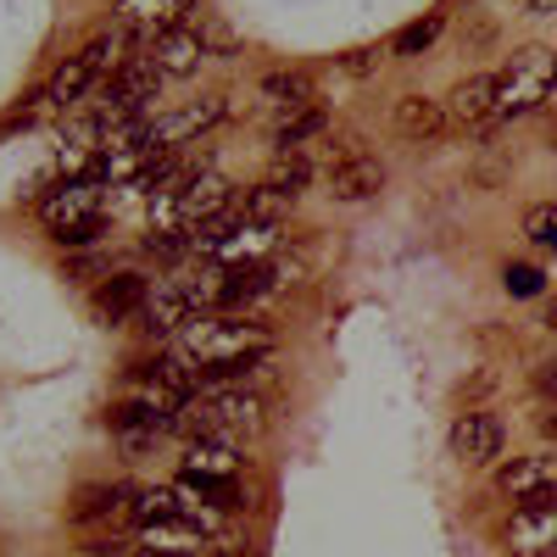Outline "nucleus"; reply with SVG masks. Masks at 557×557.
<instances>
[{
	"label": "nucleus",
	"mask_w": 557,
	"mask_h": 557,
	"mask_svg": "<svg viewBox=\"0 0 557 557\" xmlns=\"http://www.w3.org/2000/svg\"><path fill=\"white\" fill-rule=\"evenodd\" d=\"M524 235H530L535 246L557 251V207H552V201H541V207H530V212H524Z\"/></svg>",
	"instance_id": "cd10ccee"
},
{
	"label": "nucleus",
	"mask_w": 557,
	"mask_h": 557,
	"mask_svg": "<svg viewBox=\"0 0 557 557\" xmlns=\"http://www.w3.org/2000/svg\"><path fill=\"white\" fill-rule=\"evenodd\" d=\"M223 117H228V96H201L190 107L157 112L151 117V146L157 151H178V146H190V139H201L207 128H218Z\"/></svg>",
	"instance_id": "423d86ee"
},
{
	"label": "nucleus",
	"mask_w": 557,
	"mask_h": 557,
	"mask_svg": "<svg viewBox=\"0 0 557 557\" xmlns=\"http://www.w3.org/2000/svg\"><path fill=\"white\" fill-rule=\"evenodd\" d=\"M246 462L228 441H190V451L178 457V480H240Z\"/></svg>",
	"instance_id": "6ab92c4d"
},
{
	"label": "nucleus",
	"mask_w": 557,
	"mask_h": 557,
	"mask_svg": "<svg viewBox=\"0 0 557 557\" xmlns=\"http://www.w3.org/2000/svg\"><path fill=\"white\" fill-rule=\"evenodd\" d=\"M128 45H134V39H128L123 28H117V34H101V39H89L84 51L67 57V62L57 67V78L45 84V101L67 112V107H84L89 96H101V84L128 62Z\"/></svg>",
	"instance_id": "20e7f679"
},
{
	"label": "nucleus",
	"mask_w": 557,
	"mask_h": 557,
	"mask_svg": "<svg viewBox=\"0 0 557 557\" xmlns=\"http://www.w3.org/2000/svg\"><path fill=\"white\" fill-rule=\"evenodd\" d=\"M323 128H330V112H323L318 101H307V107H296V112H278L273 146H278V151H307Z\"/></svg>",
	"instance_id": "4be33fe9"
},
{
	"label": "nucleus",
	"mask_w": 557,
	"mask_h": 557,
	"mask_svg": "<svg viewBox=\"0 0 557 557\" xmlns=\"http://www.w3.org/2000/svg\"><path fill=\"white\" fill-rule=\"evenodd\" d=\"M502 446H507V424H502L496 412H485V407H469V412L451 424V457L469 462V469H485V462H496Z\"/></svg>",
	"instance_id": "9b49d317"
},
{
	"label": "nucleus",
	"mask_w": 557,
	"mask_h": 557,
	"mask_svg": "<svg viewBox=\"0 0 557 557\" xmlns=\"http://www.w3.org/2000/svg\"><path fill=\"white\" fill-rule=\"evenodd\" d=\"M146 251H151V257H162V262H178V257H190L196 246H190V228H151Z\"/></svg>",
	"instance_id": "bb28decb"
},
{
	"label": "nucleus",
	"mask_w": 557,
	"mask_h": 557,
	"mask_svg": "<svg viewBox=\"0 0 557 557\" xmlns=\"http://www.w3.org/2000/svg\"><path fill=\"white\" fill-rule=\"evenodd\" d=\"M391 117H396V134H401V139H418V146L451 128V117H446V101H435V96H401Z\"/></svg>",
	"instance_id": "412c9836"
},
{
	"label": "nucleus",
	"mask_w": 557,
	"mask_h": 557,
	"mask_svg": "<svg viewBox=\"0 0 557 557\" xmlns=\"http://www.w3.org/2000/svg\"><path fill=\"white\" fill-rule=\"evenodd\" d=\"M201 312H207L201 290H196V285H184V278H157L151 296H146V307H139V318H146V330H151V335H178L184 323L201 318Z\"/></svg>",
	"instance_id": "1a4fd4ad"
},
{
	"label": "nucleus",
	"mask_w": 557,
	"mask_h": 557,
	"mask_svg": "<svg viewBox=\"0 0 557 557\" xmlns=\"http://www.w3.org/2000/svg\"><path fill=\"white\" fill-rule=\"evenodd\" d=\"M212 524L201 519H157V524H139V546H162V552H184V557H207Z\"/></svg>",
	"instance_id": "aec40b11"
},
{
	"label": "nucleus",
	"mask_w": 557,
	"mask_h": 557,
	"mask_svg": "<svg viewBox=\"0 0 557 557\" xmlns=\"http://www.w3.org/2000/svg\"><path fill=\"white\" fill-rule=\"evenodd\" d=\"M290 207H296V201H285L278 190H268V184H257V190H246V196H240V212H246L251 223H278Z\"/></svg>",
	"instance_id": "a878e982"
},
{
	"label": "nucleus",
	"mask_w": 557,
	"mask_h": 557,
	"mask_svg": "<svg viewBox=\"0 0 557 557\" xmlns=\"http://www.w3.org/2000/svg\"><path fill=\"white\" fill-rule=\"evenodd\" d=\"M178 430L190 441H228L240 446L268 430V396L251 385H201L178 407Z\"/></svg>",
	"instance_id": "f257e3e1"
},
{
	"label": "nucleus",
	"mask_w": 557,
	"mask_h": 557,
	"mask_svg": "<svg viewBox=\"0 0 557 557\" xmlns=\"http://www.w3.org/2000/svg\"><path fill=\"white\" fill-rule=\"evenodd\" d=\"M496 107V73H469L451 96H446V117L451 128H485Z\"/></svg>",
	"instance_id": "a211bd4d"
},
{
	"label": "nucleus",
	"mask_w": 557,
	"mask_h": 557,
	"mask_svg": "<svg viewBox=\"0 0 557 557\" xmlns=\"http://www.w3.org/2000/svg\"><path fill=\"white\" fill-rule=\"evenodd\" d=\"M546 323H552V330H557V301H552V312H546Z\"/></svg>",
	"instance_id": "c9c22d12"
},
{
	"label": "nucleus",
	"mask_w": 557,
	"mask_h": 557,
	"mask_svg": "<svg viewBox=\"0 0 557 557\" xmlns=\"http://www.w3.org/2000/svg\"><path fill=\"white\" fill-rule=\"evenodd\" d=\"M107 424H112V435H117L128 451H139V446H151L157 435L178 430V418H173V412H157V407H146V401H134V396H117V401L107 407Z\"/></svg>",
	"instance_id": "4468645a"
},
{
	"label": "nucleus",
	"mask_w": 557,
	"mask_h": 557,
	"mask_svg": "<svg viewBox=\"0 0 557 557\" xmlns=\"http://www.w3.org/2000/svg\"><path fill=\"white\" fill-rule=\"evenodd\" d=\"M39 101H45V96H23V107H12L7 117H0V128H7V134H12V128H28V123L39 117Z\"/></svg>",
	"instance_id": "c756f323"
},
{
	"label": "nucleus",
	"mask_w": 557,
	"mask_h": 557,
	"mask_svg": "<svg viewBox=\"0 0 557 557\" xmlns=\"http://www.w3.org/2000/svg\"><path fill=\"white\" fill-rule=\"evenodd\" d=\"M502 552L507 557H552L557 552V507L519 502L502 524Z\"/></svg>",
	"instance_id": "6e6552de"
},
{
	"label": "nucleus",
	"mask_w": 557,
	"mask_h": 557,
	"mask_svg": "<svg viewBox=\"0 0 557 557\" xmlns=\"http://www.w3.org/2000/svg\"><path fill=\"white\" fill-rule=\"evenodd\" d=\"M441 28H446V17H441V12H424L418 23H407V28L391 39V51H396V57H424L430 45L441 39Z\"/></svg>",
	"instance_id": "393cba45"
},
{
	"label": "nucleus",
	"mask_w": 557,
	"mask_h": 557,
	"mask_svg": "<svg viewBox=\"0 0 557 557\" xmlns=\"http://www.w3.org/2000/svg\"><path fill=\"white\" fill-rule=\"evenodd\" d=\"M552 485H557V457L552 451H530V457H513L496 469V491L513 496V502H535Z\"/></svg>",
	"instance_id": "dca6fc26"
},
{
	"label": "nucleus",
	"mask_w": 557,
	"mask_h": 557,
	"mask_svg": "<svg viewBox=\"0 0 557 557\" xmlns=\"http://www.w3.org/2000/svg\"><path fill=\"white\" fill-rule=\"evenodd\" d=\"M262 96H268L278 112H296V107L312 101V78H307V73H268V78H262Z\"/></svg>",
	"instance_id": "b1692460"
},
{
	"label": "nucleus",
	"mask_w": 557,
	"mask_h": 557,
	"mask_svg": "<svg viewBox=\"0 0 557 557\" xmlns=\"http://www.w3.org/2000/svg\"><path fill=\"white\" fill-rule=\"evenodd\" d=\"M552 101H557V78H552Z\"/></svg>",
	"instance_id": "e433bc0d"
},
{
	"label": "nucleus",
	"mask_w": 557,
	"mask_h": 557,
	"mask_svg": "<svg viewBox=\"0 0 557 557\" xmlns=\"http://www.w3.org/2000/svg\"><path fill=\"white\" fill-rule=\"evenodd\" d=\"M207 57H212L207 23H178V28H168L162 39H151V45H146V62H151L162 78H190Z\"/></svg>",
	"instance_id": "0eeeda50"
},
{
	"label": "nucleus",
	"mask_w": 557,
	"mask_h": 557,
	"mask_svg": "<svg viewBox=\"0 0 557 557\" xmlns=\"http://www.w3.org/2000/svg\"><path fill=\"white\" fill-rule=\"evenodd\" d=\"M190 7H196V0H112V17H117V28L134 45H151L168 28L190 23Z\"/></svg>",
	"instance_id": "9d476101"
},
{
	"label": "nucleus",
	"mask_w": 557,
	"mask_h": 557,
	"mask_svg": "<svg viewBox=\"0 0 557 557\" xmlns=\"http://www.w3.org/2000/svg\"><path fill=\"white\" fill-rule=\"evenodd\" d=\"M307 178H312V168H307V157H301V151H278V162H273V173H268L262 184H268V190H278L285 201H301Z\"/></svg>",
	"instance_id": "5701e85b"
},
{
	"label": "nucleus",
	"mask_w": 557,
	"mask_h": 557,
	"mask_svg": "<svg viewBox=\"0 0 557 557\" xmlns=\"http://www.w3.org/2000/svg\"><path fill=\"white\" fill-rule=\"evenodd\" d=\"M273 251H278V223H251V218H240V223L218 240V251H212L207 262H218V268H246V262H268Z\"/></svg>",
	"instance_id": "2eb2a0df"
},
{
	"label": "nucleus",
	"mask_w": 557,
	"mask_h": 557,
	"mask_svg": "<svg viewBox=\"0 0 557 557\" xmlns=\"http://www.w3.org/2000/svg\"><path fill=\"white\" fill-rule=\"evenodd\" d=\"M151 296V278H139V273H112L107 285L89 296V307H96V318L107 323V330H117V323L139 318V307H146Z\"/></svg>",
	"instance_id": "f3484780"
},
{
	"label": "nucleus",
	"mask_w": 557,
	"mask_h": 557,
	"mask_svg": "<svg viewBox=\"0 0 557 557\" xmlns=\"http://www.w3.org/2000/svg\"><path fill=\"white\" fill-rule=\"evenodd\" d=\"M39 223L51 228V240L67 246V251L89 246L107 228V184L96 173H78V178L57 184V190L39 201Z\"/></svg>",
	"instance_id": "7ed1b4c3"
},
{
	"label": "nucleus",
	"mask_w": 557,
	"mask_h": 557,
	"mask_svg": "<svg viewBox=\"0 0 557 557\" xmlns=\"http://www.w3.org/2000/svg\"><path fill=\"white\" fill-rule=\"evenodd\" d=\"M273 351V330L251 312H201L178 330V357L190 368H218V362H246Z\"/></svg>",
	"instance_id": "f03ea898"
},
{
	"label": "nucleus",
	"mask_w": 557,
	"mask_h": 557,
	"mask_svg": "<svg viewBox=\"0 0 557 557\" xmlns=\"http://www.w3.org/2000/svg\"><path fill=\"white\" fill-rule=\"evenodd\" d=\"M385 190V162L380 157H368V151H357V146H346L335 162H330V196L335 201H374Z\"/></svg>",
	"instance_id": "ddd939ff"
},
{
	"label": "nucleus",
	"mask_w": 557,
	"mask_h": 557,
	"mask_svg": "<svg viewBox=\"0 0 557 557\" xmlns=\"http://www.w3.org/2000/svg\"><path fill=\"white\" fill-rule=\"evenodd\" d=\"M552 78H557V57L552 51H519L513 62L496 73V107H491V123L485 128L513 123V117L546 107L552 101Z\"/></svg>",
	"instance_id": "39448f33"
},
{
	"label": "nucleus",
	"mask_w": 557,
	"mask_h": 557,
	"mask_svg": "<svg viewBox=\"0 0 557 557\" xmlns=\"http://www.w3.org/2000/svg\"><path fill=\"white\" fill-rule=\"evenodd\" d=\"M134 502H139L134 485H84L67 502V524H78V530H89V524H134Z\"/></svg>",
	"instance_id": "f8f14e48"
},
{
	"label": "nucleus",
	"mask_w": 557,
	"mask_h": 557,
	"mask_svg": "<svg viewBox=\"0 0 557 557\" xmlns=\"http://www.w3.org/2000/svg\"><path fill=\"white\" fill-rule=\"evenodd\" d=\"M546 435H552V441H557V418H546Z\"/></svg>",
	"instance_id": "f704fd0d"
},
{
	"label": "nucleus",
	"mask_w": 557,
	"mask_h": 557,
	"mask_svg": "<svg viewBox=\"0 0 557 557\" xmlns=\"http://www.w3.org/2000/svg\"><path fill=\"white\" fill-rule=\"evenodd\" d=\"M374 57H380V51H357L346 67H351V73H368V67H374Z\"/></svg>",
	"instance_id": "7c9ffc66"
},
{
	"label": "nucleus",
	"mask_w": 557,
	"mask_h": 557,
	"mask_svg": "<svg viewBox=\"0 0 557 557\" xmlns=\"http://www.w3.org/2000/svg\"><path fill=\"white\" fill-rule=\"evenodd\" d=\"M541 385H546V391H557V362H546V368H541Z\"/></svg>",
	"instance_id": "473e14b6"
},
{
	"label": "nucleus",
	"mask_w": 557,
	"mask_h": 557,
	"mask_svg": "<svg viewBox=\"0 0 557 557\" xmlns=\"http://www.w3.org/2000/svg\"><path fill=\"white\" fill-rule=\"evenodd\" d=\"M502 285H507V296H541V285H546V278H541V268H524V262H513V268L502 273Z\"/></svg>",
	"instance_id": "c85d7f7f"
},
{
	"label": "nucleus",
	"mask_w": 557,
	"mask_h": 557,
	"mask_svg": "<svg viewBox=\"0 0 557 557\" xmlns=\"http://www.w3.org/2000/svg\"><path fill=\"white\" fill-rule=\"evenodd\" d=\"M524 7H530V12H541V17H546V12H557V0H524Z\"/></svg>",
	"instance_id": "72a5a7b5"
},
{
	"label": "nucleus",
	"mask_w": 557,
	"mask_h": 557,
	"mask_svg": "<svg viewBox=\"0 0 557 557\" xmlns=\"http://www.w3.org/2000/svg\"><path fill=\"white\" fill-rule=\"evenodd\" d=\"M128 557H184V552H162V546H134Z\"/></svg>",
	"instance_id": "2f4dec72"
},
{
	"label": "nucleus",
	"mask_w": 557,
	"mask_h": 557,
	"mask_svg": "<svg viewBox=\"0 0 557 557\" xmlns=\"http://www.w3.org/2000/svg\"><path fill=\"white\" fill-rule=\"evenodd\" d=\"M552 557H557V552H552Z\"/></svg>",
	"instance_id": "4c0bfd02"
}]
</instances>
